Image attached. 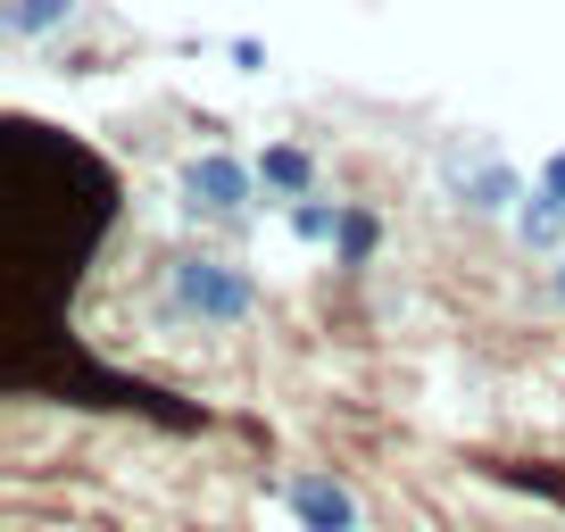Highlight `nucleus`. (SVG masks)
<instances>
[{
    "label": "nucleus",
    "mask_w": 565,
    "mask_h": 532,
    "mask_svg": "<svg viewBox=\"0 0 565 532\" xmlns=\"http://www.w3.org/2000/svg\"><path fill=\"white\" fill-rule=\"evenodd\" d=\"M258 159H233V150H200L192 167H183V209L192 216H216V225H242L249 200H258Z\"/></svg>",
    "instance_id": "obj_1"
},
{
    "label": "nucleus",
    "mask_w": 565,
    "mask_h": 532,
    "mask_svg": "<svg viewBox=\"0 0 565 532\" xmlns=\"http://www.w3.org/2000/svg\"><path fill=\"white\" fill-rule=\"evenodd\" d=\"M175 308L200 324H242L258 308V284H249L233 258H183L175 266Z\"/></svg>",
    "instance_id": "obj_2"
},
{
    "label": "nucleus",
    "mask_w": 565,
    "mask_h": 532,
    "mask_svg": "<svg viewBox=\"0 0 565 532\" xmlns=\"http://www.w3.org/2000/svg\"><path fill=\"white\" fill-rule=\"evenodd\" d=\"M282 499H291L300 532H358V499H350V482H333V475H291Z\"/></svg>",
    "instance_id": "obj_3"
},
{
    "label": "nucleus",
    "mask_w": 565,
    "mask_h": 532,
    "mask_svg": "<svg viewBox=\"0 0 565 532\" xmlns=\"http://www.w3.org/2000/svg\"><path fill=\"white\" fill-rule=\"evenodd\" d=\"M449 183H458V192H466V209H482V216H515V209L532 200V183L515 175L508 159H491V150H475V167H466V175L449 167Z\"/></svg>",
    "instance_id": "obj_4"
},
{
    "label": "nucleus",
    "mask_w": 565,
    "mask_h": 532,
    "mask_svg": "<svg viewBox=\"0 0 565 532\" xmlns=\"http://www.w3.org/2000/svg\"><path fill=\"white\" fill-rule=\"evenodd\" d=\"M258 183L275 200H308V192H317V159H308L300 142H266L258 150Z\"/></svg>",
    "instance_id": "obj_5"
},
{
    "label": "nucleus",
    "mask_w": 565,
    "mask_h": 532,
    "mask_svg": "<svg viewBox=\"0 0 565 532\" xmlns=\"http://www.w3.org/2000/svg\"><path fill=\"white\" fill-rule=\"evenodd\" d=\"M508 225H515V242H524V249H548V258H557V249H565V200L532 183V200L508 216Z\"/></svg>",
    "instance_id": "obj_6"
},
{
    "label": "nucleus",
    "mask_w": 565,
    "mask_h": 532,
    "mask_svg": "<svg viewBox=\"0 0 565 532\" xmlns=\"http://www.w3.org/2000/svg\"><path fill=\"white\" fill-rule=\"evenodd\" d=\"M0 25H9L18 42L67 34V25H75V0H0Z\"/></svg>",
    "instance_id": "obj_7"
},
{
    "label": "nucleus",
    "mask_w": 565,
    "mask_h": 532,
    "mask_svg": "<svg viewBox=\"0 0 565 532\" xmlns=\"http://www.w3.org/2000/svg\"><path fill=\"white\" fill-rule=\"evenodd\" d=\"M341 209H350V200H291V209H282V225H291V242H308V249H333V233H341Z\"/></svg>",
    "instance_id": "obj_8"
},
{
    "label": "nucleus",
    "mask_w": 565,
    "mask_h": 532,
    "mask_svg": "<svg viewBox=\"0 0 565 532\" xmlns=\"http://www.w3.org/2000/svg\"><path fill=\"white\" fill-rule=\"evenodd\" d=\"M374 249H383V216H374V209H341V233H333V258H341V266H366Z\"/></svg>",
    "instance_id": "obj_9"
},
{
    "label": "nucleus",
    "mask_w": 565,
    "mask_h": 532,
    "mask_svg": "<svg viewBox=\"0 0 565 532\" xmlns=\"http://www.w3.org/2000/svg\"><path fill=\"white\" fill-rule=\"evenodd\" d=\"M225 58H233L242 75H266V42H258V34H233V42H225Z\"/></svg>",
    "instance_id": "obj_10"
},
{
    "label": "nucleus",
    "mask_w": 565,
    "mask_h": 532,
    "mask_svg": "<svg viewBox=\"0 0 565 532\" xmlns=\"http://www.w3.org/2000/svg\"><path fill=\"white\" fill-rule=\"evenodd\" d=\"M532 183H541V192H557V200H565V150H548V159L532 167Z\"/></svg>",
    "instance_id": "obj_11"
},
{
    "label": "nucleus",
    "mask_w": 565,
    "mask_h": 532,
    "mask_svg": "<svg viewBox=\"0 0 565 532\" xmlns=\"http://www.w3.org/2000/svg\"><path fill=\"white\" fill-rule=\"evenodd\" d=\"M548 291H557V300H565V249H557V266H548Z\"/></svg>",
    "instance_id": "obj_12"
}]
</instances>
